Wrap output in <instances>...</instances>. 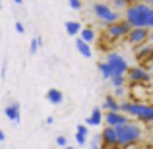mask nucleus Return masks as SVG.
Masks as SVG:
<instances>
[{
  "label": "nucleus",
  "instance_id": "obj_1",
  "mask_svg": "<svg viewBox=\"0 0 153 149\" xmlns=\"http://www.w3.org/2000/svg\"><path fill=\"white\" fill-rule=\"evenodd\" d=\"M124 21L130 29H149L153 25V8L147 2H136L128 4L124 10Z\"/></svg>",
  "mask_w": 153,
  "mask_h": 149
},
{
  "label": "nucleus",
  "instance_id": "obj_2",
  "mask_svg": "<svg viewBox=\"0 0 153 149\" xmlns=\"http://www.w3.org/2000/svg\"><path fill=\"white\" fill-rule=\"evenodd\" d=\"M114 134H116V147L128 149V147H132V145L142 142L143 128L140 126L138 122H130V120H128L126 124L114 128Z\"/></svg>",
  "mask_w": 153,
  "mask_h": 149
},
{
  "label": "nucleus",
  "instance_id": "obj_3",
  "mask_svg": "<svg viewBox=\"0 0 153 149\" xmlns=\"http://www.w3.org/2000/svg\"><path fill=\"white\" fill-rule=\"evenodd\" d=\"M91 14H93V18L105 27L111 25V23H114V21H118V19H122V14L114 12L107 2H101V0L91 2Z\"/></svg>",
  "mask_w": 153,
  "mask_h": 149
},
{
  "label": "nucleus",
  "instance_id": "obj_4",
  "mask_svg": "<svg viewBox=\"0 0 153 149\" xmlns=\"http://www.w3.org/2000/svg\"><path fill=\"white\" fill-rule=\"evenodd\" d=\"M105 62L108 64L112 76H126L128 68H130V66H128V60L124 58L120 52H116V50L107 52V56H105Z\"/></svg>",
  "mask_w": 153,
  "mask_h": 149
},
{
  "label": "nucleus",
  "instance_id": "obj_5",
  "mask_svg": "<svg viewBox=\"0 0 153 149\" xmlns=\"http://www.w3.org/2000/svg\"><path fill=\"white\" fill-rule=\"evenodd\" d=\"M128 31H130L128 23L124 21V19H118V21H114V23L105 27V37H107V41L114 43V41H120V39L126 37Z\"/></svg>",
  "mask_w": 153,
  "mask_h": 149
},
{
  "label": "nucleus",
  "instance_id": "obj_6",
  "mask_svg": "<svg viewBox=\"0 0 153 149\" xmlns=\"http://www.w3.org/2000/svg\"><path fill=\"white\" fill-rule=\"evenodd\" d=\"M126 79H130L132 83H149L151 82V72H147L143 66H130L126 72Z\"/></svg>",
  "mask_w": 153,
  "mask_h": 149
},
{
  "label": "nucleus",
  "instance_id": "obj_7",
  "mask_svg": "<svg viewBox=\"0 0 153 149\" xmlns=\"http://www.w3.org/2000/svg\"><path fill=\"white\" fill-rule=\"evenodd\" d=\"M149 37H151L149 29H130L124 39H126L128 45L140 47V45H143V43H149Z\"/></svg>",
  "mask_w": 153,
  "mask_h": 149
},
{
  "label": "nucleus",
  "instance_id": "obj_8",
  "mask_svg": "<svg viewBox=\"0 0 153 149\" xmlns=\"http://www.w3.org/2000/svg\"><path fill=\"white\" fill-rule=\"evenodd\" d=\"M103 122L107 124V128H118L128 122V116H124L122 112H107L103 114Z\"/></svg>",
  "mask_w": 153,
  "mask_h": 149
},
{
  "label": "nucleus",
  "instance_id": "obj_9",
  "mask_svg": "<svg viewBox=\"0 0 153 149\" xmlns=\"http://www.w3.org/2000/svg\"><path fill=\"white\" fill-rule=\"evenodd\" d=\"M99 138H101V149H108L116 147V134H114V128H103V132L99 134Z\"/></svg>",
  "mask_w": 153,
  "mask_h": 149
},
{
  "label": "nucleus",
  "instance_id": "obj_10",
  "mask_svg": "<svg viewBox=\"0 0 153 149\" xmlns=\"http://www.w3.org/2000/svg\"><path fill=\"white\" fill-rule=\"evenodd\" d=\"M142 103H143V101H120L118 107H120V112H122L124 116H134V118H136L138 108H140Z\"/></svg>",
  "mask_w": 153,
  "mask_h": 149
},
{
  "label": "nucleus",
  "instance_id": "obj_11",
  "mask_svg": "<svg viewBox=\"0 0 153 149\" xmlns=\"http://www.w3.org/2000/svg\"><path fill=\"white\" fill-rule=\"evenodd\" d=\"M4 114H6V118L10 120L12 124H19L22 122V112H19V103L18 101H14V103H10L6 108H4Z\"/></svg>",
  "mask_w": 153,
  "mask_h": 149
},
{
  "label": "nucleus",
  "instance_id": "obj_12",
  "mask_svg": "<svg viewBox=\"0 0 153 149\" xmlns=\"http://www.w3.org/2000/svg\"><path fill=\"white\" fill-rule=\"evenodd\" d=\"M136 118H138L140 122H143V124H149L151 120H153V107H151L149 103H142V105H140V108H138Z\"/></svg>",
  "mask_w": 153,
  "mask_h": 149
},
{
  "label": "nucleus",
  "instance_id": "obj_13",
  "mask_svg": "<svg viewBox=\"0 0 153 149\" xmlns=\"http://www.w3.org/2000/svg\"><path fill=\"white\" fill-rule=\"evenodd\" d=\"M78 37L82 39L83 43H87V45H93L95 43V39H97V33H95V29L91 25H87V27H82V29H79V33H78Z\"/></svg>",
  "mask_w": 153,
  "mask_h": 149
},
{
  "label": "nucleus",
  "instance_id": "obj_14",
  "mask_svg": "<svg viewBox=\"0 0 153 149\" xmlns=\"http://www.w3.org/2000/svg\"><path fill=\"white\" fill-rule=\"evenodd\" d=\"M136 58H138V62H149L151 60V45L149 43H143V45H140L138 49H136Z\"/></svg>",
  "mask_w": 153,
  "mask_h": 149
},
{
  "label": "nucleus",
  "instance_id": "obj_15",
  "mask_svg": "<svg viewBox=\"0 0 153 149\" xmlns=\"http://www.w3.org/2000/svg\"><path fill=\"white\" fill-rule=\"evenodd\" d=\"M103 124V110L99 107H95L91 110V114L85 118V126H101Z\"/></svg>",
  "mask_w": 153,
  "mask_h": 149
},
{
  "label": "nucleus",
  "instance_id": "obj_16",
  "mask_svg": "<svg viewBox=\"0 0 153 149\" xmlns=\"http://www.w3.org/2000/svg\"><path fill=\"white\" fill-rule=\"evenodd\" d=\"M47 101H49L51 105H54V107H58V105H62L64 103V95H62V91L60 89H56V87H52V89L47 91Z\"/></svg>",
  "mask_w": 153,
  "mask_h": 149
},
{
  "label": "nucleus",
  "instance_id": "obj_17",
  "mask_svg": "<svg viewBox=\"0 0 153 149\" xmlns=\"http://www.w3.org/2000/svg\"><path fill=\"white\" fill-rule=\"evenodd\" d=\"M87 136H89V130H87L85 124H79V126H76V143H78V145H85Z\"/></svg>",
  "mask_w": 153,
  "mask_h": 149
},
{
  "label": "nucleus",
  "instance_id": "obj_18",
  "mask_svg": "<svg viewBox=\"0 0 153 149\" xmlns=\"http://www.w3.org/2000/svg\"><path fill=\"white\" fill-rule=\"evenodd\" d=\"M118 103H120V101H116L112 95H107V97H105V101H103V108H105L107 112H120Z\"/></svg>",
  "mask_w": 153,
  "mask_h": 149
},
{
  "label": "nucleus",
  "instance_id": "obj_19",
  "mask_svg": "<svg viewBox=\"0 0 153 149\" xmlns=\"http://www.w3.org/2000/svg\"><path fill=\"white\" fill-rule=\"evenodd\" d=\"M76 50L79 52V54L83 56V58H91V54H93V50H91V47L87 45V43H83L79 37H76Z\"/></svg>",
  "mask_w": 153,
  "mask_h": 149
},
{
  "label": "nucleus",
  "instance_id": "obj_20",
  "mask_svg": "<svg viewBox=\"0 0 153 149\" xmlns=\"http://www.w3.org/2000/svg\"><path fill=\"white\" fill-rule=\"evenodd\" d=\"M64 29H66V33L70 35V37H76V35L79 33V29H82V23L79 21H66L64 23Z\"/></svg>",
  "mask_w": 153,
  "mask_h": 149
},
{
  "label": "nucleus",
  "instance_id": "obj_21",
  "mask_svg": "<svg viewBox=\"0 0 153 149\" xmlns=\"http://www.w3.org/2000/svg\"><path fill=\"white\" fill-rule=\"evenodd\" d=\"M107 4L114 12H118V14H122V12L128 8V2H126V0H107Z\"/></svg>",
  "mask_w": 153,
  "mask_h": 149
},
{
  "label": "nucleus",
  "instance_id": "obj_22",
  "mask_svg": "<svg viewBox=\"0 0 153 149\" xmlns=\"http://www.w3.org/2000/svg\"><path fill=\"white\" fill-rule=\"evenodd\" d=\"M97 70H99V74H101L103 79H111L112 78V72H111V68H108V64L105 62V60L97 62Z\"/></svg>",
  "mask_w": 153,
  "mask_h": 149
},
{
  "label": "nucleus",
  "instance_id": "obj_23",
  "mask_svg": "<svg viewBox=\"0 0 153 149\" xmlns=\"http://www.w3.org/2000/svg\"><path fill=\"white\" fill-rule=\"evenodd\" d=\"M43 47V39L41 37H33L29 43V54H37V50Z\"/></svg>",
  "mask_w": 153,
  "mask_h": 149
},
{
  "label": "nucleus",
  "instance_id": "obj_24",
  "mask_svg": "<svg viewBox=\"0 0 153 149\" xmlns=\"http://www.w3.org/2000/svg\"><path fill=\"white\" fill-rule=\"evenodd\" d=\"M108 82L112 83V87H126V76H112Z\"/></svg>",
  "mask_w": 153,
  "mask_h": 149
},
{
  "label": "nucleus",
  "instance_id": "obj_25",
  "mask_svg": "<svg viewBox=\"0 0 153 149\" xmlns=\"http://www.w3.org/2000/svg\"><path fill=\"white\" fill-rule=\"evenodd\" d=\"M126 95V87H114V93H112V97L118 101L120 97H124Z\"/></svg>",
  "mask_w": 153,
  "mask_h": 149
},
{
  "label": "nucleus",
  "instance_id": "obj_26",
  "mask_svg": "<svg viewBox=\"0 0 153 149\" xmlns=\"http://www.w3.org/2000/svg\"><path fill=\"white\" fill-rule=\"evenodd\" d=\"M91 149H101V138L97 136H91Z\"/></svg>",
  "mask_w": 153,
  "mask_h": 149
},
{
  "label": "nucleus",
  "instance_id": "obj_27",
  "mask_svg": "<svg viewBox=\"0 0 153 149\" xmlns=\"http://www.w3.org/2000/svg\"><path fill=\"white\" fill-rule=\"evenodd\" d=\"M68 6L72 8V10H82V0H68Z\"/></svg>",
  "mask_w": 153,
  "mask_h": 149
},
{
  "label": "nucleus",
  "instance_id": "obj_28",
  "mask_svg": "<svg viewBox=\"0 0 153 149\" xmlns=\"http://www.w3.org/2000/svg\"><path fill=\"white\" fill-rule=\"evenodd\" d=\"M56 145H58L60 149H64V147L68 145V139L64 138V136H58V138H56Z\"/></svg>",
  "mask_w": 153,
  "mask_h": 149
},
{
  "label": "nucleus",
  "instance_id": "obj_29",
  "mask_svg": "<svg viewBox=\"0 0 153 149\" xmlns=\"http://www.w3.org/2000/svg\"><path fill=\"white\" fill-rule=\"evenodd\" d=\"M14 27H16V31H18L19 35L25 33V27H23V23H22V21H16V23H14Z\"/></svg>",
  "mask_w": 153,
  "mask_h": 149
},
{
  "label": "nucleus",
  "instance_id": "obj_30",
  "mask_svg": "<svg viewBox=\"0 0 153 149\" xmlns=\"http://www.w3.org/2000/svg\"><path fill=\"white\" fill-rule=\"evenodd\" d=\"M45 124H47V126H52V124H54V116H47V118H45Z\"/></svg>",
  "mask_w": 153,
  "mask_h": 149
},
{
  "label": "nucleus",
  "instance_id": "obj_31",
  "mask_svg": "<svg viewBox=\"0 0 153 149\" xmlns=\"http://www.w3.org/2000/svg\"><path fill=\"white\" fill-rule=\"evenodd\" d=\"M6 68H8V62L2 64V79H6Z\"/></svg>",
  "mask_w": 153,
  "mask_h": 149
},
{
  "label": "nucleus",
  "instance_id": "obj_32",
  "mask_svg": "<svg viewBox=\"0 0 153 149\" xmlns=\"http://www.w3.org/2000/svg\"><path fill=\"white\" fill-rule=\"evenodd\" d=\"M6 139V134H4V130H0V142H4Z\"/></svg>",
  "mask_w": 153,
  "mask_h": 149
},
{
  "label": "nucleus",
  "instance_id": "obj_33",
  "mask_svg": "<svg viewBox=\"0 0 153 149\" xmlns=\"http://www.w3.org/2000/svg\"><path fill=\"white\" fill-rule=\"evenodd\" d=\"M128 4H136V2H142V0H126Z\"/></svg>",
  "mask_w": 153,
  "mask_h": 149
},
{
  "label": "nucleus",
  "instance_id": "obj_34",
  "mask_svg": "<svg viewBox=\"0 0 153 149\" xmlns=\"http://www.w3.org/2000/svg\"><path fill=\"white\" fill-rule=\"evenodd\" d=\"M14 4H23V0H12Z\"/></svg>",
  "mask_w": 153,
  "mask_h": 149
},
{
  "label": "nucleus",
  "instance_id": "obj_35",
  "mask_svg": "<svg viewBox=\"0 0 153 149\" xmlns=\"http://www.w3.org/2000/svg\"><path fill=\"white\" fill-rule=\"evenodd\" d=\"M64 149H74V147H72V145H66V147H64Z\"/></svg>",
  "mask_w": 153,
  "mask_h": 149
},
{
  "label": "nucleus",
  "instance_id": "obj_36",
  "mask_svg": "<svg viewBox=\"0 0 153 149\" xmlns=\"http://www.w3.org/2000/svg\"><path fill=\"white\" fill-rule=\"evenodd\" d=\"M0 10H2V4H0Z\"/></svg>",
  "mask_w": 153,
  "mask_h": 149
},
{
  "label": "nucleus",
  "instance_id": "obj_37",
  "mask_svg": "<svg viewBox=\"0 0 153 149\" xmlns=\"http://www.w3.org/2000/svg\"><path fill=\"white\" fill-rule=\"evenodd\" d=\"M114 149H118V147H114Z\"/></svg>",
  "mask_w": 153,
  "mask_h": 149
}]
</instances>
